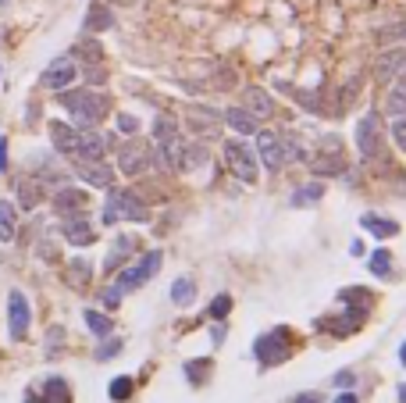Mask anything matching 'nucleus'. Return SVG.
<instances>
[{"label": "nucleus", "instance_id": "34", "mask_svg": "<svg viewBox=\"0 0 406 403\" xmlns=\"http://www.w3.org/2000/svg\"><path fill=\"white\" fill-rule=\"evenodd\" d=\"M282 157H285V164L303 161V157H307V154H303V143H299L292 132H282Z\"/></svg>", "mask_w": 406, "mask_h": 403}, {"label": "nucleus", "instance_id": "19", "mask_svg": "<svg viewBox=\"0 0 406 403\" xmlns=\"http://www.w3.org/2000/svg\"><path fill=\"white\" fill-rule=\"evenodd\" d=\"M50 139L61 154H68L75 157V146H79V129H72V125H64V121H50Z\"/></svg>", "mask_w": 406, "mask_h": 403}, {"label": "nucleus", "instance_id": "37", "mask_svg": "<svg viewBox=\"0 0 406 403\" xmlns=\"http://www.w3.org/2000/svg\"><path fill=\"white\" fill-rule=\"evenodd\" d=\"M207 371H210L207 360H189V364H185V378L192 382V386H203V382H207Z\"/></svg>", "mask_w": 406, "mask_h": 403}, {"label": "nucleus", "instance_id": "21", "mask_svg": "<svg viewBox=\"0 0 406 403\" xmlns=\"http://www.w3.org/2000/svg\"><path fill=\"white\" fill-rule=\"evenodd\" d=\"M360 225L371 232V236H378V239H392V236H399V222H392V218H381V215H363L360 218Z\"/></svg>", "mask_w": 406, "mask_h": 403}, {"label": "nucleus", "instance_id": "1", "mask_svg": "<svg viewBox=\"0 0 406 403\" xmlns=\"http://www.w3.org/2000/svg\"><path fill=\"white\" fill-rule=\"evenodd\" d=\"M61 108L72 115L79 129H93V125H100L107 118L111 100L103 93H93V90H61Z\"/></svg>", "mask_w": 406, "mask_h": 403}, {"label": "nucleus", "instance_id": "48", "mask_svg": "<svg viewBox=\"0 0 406 403\" xmlns=\"http://www.w3.org/2000/svg\"><path fill=\"white\" fill-rule=\"evenodd\" d=\"M292 403H321L317 393H303V396H292Z\"/></svg>", "mask_w": 406, "mask_h": 403}, {"label": "nucleus", "instance_id": "33", "mask_svg": "<svg viewBox=\"0 0 406 403\" xmlns=\"http://www.w3.org/2000/svg\"><path fill=\"white\" fill-rule=\"evenodd\" d=\"M90 271H93V268H90V261H82V257H75V261L68 264V282H72L75 289H82L85 282H90Z\"/></svg>", "mask_w": 406, "mask_h": 403}, {"label": "nucleus", "instance_id": "7", "mask_svg": "<svg viewBox=\"0 0 406 403\" xmlns=\"http://www.w3.org/2000/svg\"><path fill=\"white\" fill-rule=\"evenodd\" d=\"M356 150L363 161H374L378 150H381V118L371 111L356 121Z\"/></svg>", "mask_w": 406, "mask_h": 403}, {"label": "nucleus", "instance_id": "42", "mask_svg": "<svg viewBox=\"0 0 406 403\" xmlns=\"http://www.w3.org/2000/svg\"><path fill=\"white\" fill-rule=\"evenodd\" d=\"M121 304V289L111 286V289H103V307H118Z\"/></svg>", "mask_w": 406, "mask_h": 403}, {"label": "nucleus", "instance_id": "6", "mask_svg": "<svg viewBox=\"0 0 406 403\" xmlns=\"http://www.w3.org/2000/svg\"><path fill=\"white\" fill-rule=\"evenodd\" d=\"M225 164H228V172L235 179H243L246 186L256 182V157H253V150L243 139H228L225 143Z\"/></svg>", "mask_w": 406, "mask_h": 403}, {"label": "nucleus", "instance_id": "22", "mask_svg": "<svg viewBox=\"0 0 406 403\" xmlns=\"http://www.w3.org/2000/svg\"><path fill=\"white\" fill-rule=\"evenodd\" d=\"M385 111L389 115H406V75H396L385 93Z\"/></svg>", "mask_w": 406, "mask_h": 403}, {"label": "nucleus", "instance_id": "45", "mask_svg": "<svg viewBox=\"0 0 406 403\" xmlns=\"http://www.w3.org/2000/svg\"><path fill=\"white\" fill-rule=\"evenodd\" d=\"M0 172H8V139L0 136Z\"/></svg>", "mask_w": 406, "mask_h": 403}, {"label": "nucleus", "instance_id": "40", "mask_svg": "<svg viewBox=\"0 0 406 403\" xmlns=\"http://www.w3.org/2000/svg\"><path fill=\"white\" fill-rule=\"evenodd\" d=\"M118 129H121L125 136H136V132H139V121H136L132 115H118Z\"/></svg>", "mask_w": 406, "mask_h": 403}, {"label": "nucleus", "instance_id": "49", "mask_svg": "<svg viewBox=\"0 0 406 403\" xmlns=\"http://www.w3.org/2000/svg\"><path fill=\"white\" fill-rule=\"evenodd\" d=\"M399 364H403V368H406V343H403V346H399Z\"/></svg>", "mask_w": 406, "mask_h": 403}, {"label": "nucleus", "instance_id": "41", "mask_svg": "<svg viewBox=\"0 0 406 403\" xmlns=\"http://www.w3.org/2000/svg\"><path fill=\"white\" fill-rule=\"evenodd\" d=\"M392 139H396L399 150H406V118H399V121L392 125Z\"/></svg>", "mask_w": 406, "mask_h": 403}, {"label": "nucleus", "instance_id": "2", "mask_svg": "<svg viewBox=\"0 0 406 403\" xmlns=\"http://www.w3.org/2000/svg\"><path fill=\"white\" fill-rule=\"evenodd\" d=\"M114 222H150V210L146 204L132 193V189H107V200H103V225H114Z\"/></svg>", "mask_w": 406, "mask_h": 403}, {"label": "nucleus", "instance_id": "20", "mask_svg": "<svg viewBox=\"0 0 406 403\" xmlns=\"http://www.w3.org/2000/svg\"><path fill=\"white\" fill-rule=\"evenodd\" d=\"M185 125H189L192 132H200V136H218V118H214V111L189 108L185 111Z\"/></svg>", "mask_w": 406, "mask_h": 403}, {"label": "nucleus", "instance_id": "43", "mask_svg": "<svg viewBox=\"0 0 406 403\" xmlns=\"http://www.w3.org/2000/svg\"><path fill=\"white\" fill-rule=\"evenodd\" d=\"M225 335H228V328H225V325L218 322V325L210 328V343H214V346H221V343H225Z\"/></svg>", "mask_w": 406, "mask_h": 403}, {"label": "nucleus", "instance_id": "28", "mask_svg": "<svg viewBox=\"0 0 406 403\" xmlns=\"http://www.w3.org/2000/svg\"><path fill=\"white\" fill-rule=\"evenodd\" d=\"M321 197H325V186L321 182H310V186H299L292 193V207H314Z\"/></svg>", "mask_w": 406, "mask_h": 403}, {"label": "nucleus", "instance_id": "31", "mask_svg": "<svg viewBox=\"0 0 406 403\" xmlns=\"http://www.w3.org/2000/svg\"><path fill=\"white\" fill-rule=\"evenodd\" d=\"M39 182H32V179H18V204L26 207V210H32L36 204H39Z\"/></svg>", "mask_w": 406, "mask_h": 403}, {"label": "nucleus", "instance_id": "15", "mask_svg": "<svg viewBox=\"0 0 406 403\" xmlns=\"http://www.w3.org/2000/svg\"><path fill=\"white\" fill-rule=\"evenodd\" d=\"M103 154H107V136H100L93 129L79 132V146H75V157L72 161H100Z\"/></svg>", "mask_w": 406, "mask_h": 403}, {"label": "nucleus", "instance_id": "35", "mask_svg": "<svg viewBox=\"0 0 406 403\" xmlns=\"http://www.w3.org/2000/svg\"><path fill=\"white\" fill-rule=\"evenodd\" d=\"M371 271L378 275V279L392 275V271H396V268H392V253H389V250H374V253H371Z\"/></svg>", "mask_w": 406, "mask_h": 403}, {"label": "nucleus", "instance_id": "5", "mask_svg": "<svg viewBox=\"0 0 406 403\" xmlns=\"http://www.w3.org/2000/svg\"><path fill=\"white\" fill-rule=\"evenodd\" d=\"M161 264H164V253H161V250H150L139 264L125 268V271L118 275V282H114V286L121 289V296H125V293H136L139 286H146V282H150V279H154V275L161 271Z\"/></svg>", "mask_w": 406, "mask_h": 403}, {"label": "nucleus", "instance_id": "47", "mask_svg": "<svg viewBox=\"0 0 406 403\" xmlns=\"http://www.w3.org/2000/svg\"><path fill=\"white\" fill-rule=\"evenodd\" d=\"M332 403H360V400H356V393H349V389H346V393H338Z\"/></svg>", "mask_w": 406, "mask_h": 403}, {"label": "nucleus", "instance_id": "8", "mask_svg": "<svg viewBox=\"0 0 406 403\" xmlns=\"http://www.w3.org/2000/svg\"><path fill=\"white\" fill-rule=\"evenodd\" d=\"M150 164H154V154H150L139 139H132V143L121 146V154H118V172H121V175L136 179V175L150 172Z\"/></svg>", "mask_w": 406, "mask_h": 403}, {"label": "nucleus", "instance_id": "10", "mask_svg": "<svg viewBox=\"0 0 406 403\" xmlns=\"http://www.w3.org/2000/svg\"><path fill=\"white\" fill-rule=\"evenodd\" d=\"M75 75H79V68H75V61L72 57H57V61H50L47 68H43V75H39V82L47 90H54V93H61V90H68L72 82H75Z\"/></svg>", "mask_w": 406, "mask_h": 403}, {"label": "nucleus", "instance_id": "36", "mask_svg": "<svg viewBox=\"0 0 406 403\" xmlns=\"http://www.w3.org/2000/svg\"><path fill=\"white\" fill-rule=\"evenodd\" d=\"M228 311H232V296H228V293H218V296L210 300V307H207V314L214 317V322H225Z\"/></svg>", "mask_w": 406, "mask_h": 403}, {"label": "nucleus", "instance_id": "51", "mask_svg": "<svg viewBox=\"0 0 406 403\" xmlns=\"http://www.w3.org/2000/svg\"><path fill=\"white\" fill-rule=\"evenodd\" d=\"M0 4H8V0H0Z\"/></svg>", "mask_w": 406, "mask_h": 403}, {"label": "nucleus", "instance_id": "17", "mask_svg": "<svg viewBox=\"0 0 406 403\" xmlns=\"http://www.w3.org/2000/svg\"><path fill=\"white\" fill-rule=\"evenodd\" d=\"M64 239H68L72 246H90L97 239V232L90 228V218L85 215H68L64 218Z\"/></svg>", "mask_w": 406, "mask_h": 403}, {"label": "nucleus", "instance_id": "23", "mask_svg": "<svg viewBox=\"0 0 406 403\" xmlns=\"http://www.w3.org/2000/svg\"><path fill=\"white\" fill-rule=\"evenodd\" d=\"M225 121H228L239 136H256V118H253L246 108H228V111H225Z\"/></svg>", "mask_w": 406, "mask_h": 403}, {"label": "nucleus", "instance_id": "11", "mask_svg": "<svg viewBox=\"0 0 406 403\" xmlns=\"http://www.w3.org/2000/svg\"><path fill=\"white\" fill-rule=\"evenodd\" d=\"M342 168H346V157H342V146L338 139H325L321 143V157L314 161V172L317 175H342Z\"/></svg>", "mask_w": 406, "mask_h": 403}, {"label": "nucleus", "instance_id": "39", "mask_svg": "<svg viewBox=\"0 0 406 403\" xmlns=\"http://www.w3.org/2000/svg\"><path fill=\"white\" fill-rule=\"evenodd\" d=\"M118 350H121V339H114V335H107V343H103V346L97 350V360H111V357H114Z\"/></svg>", "mask_w": 406, "mask_h": 403}, {"label": "nucleus", "instance_id": "18", "mask_svg": "<svg viewBox=\"0 0 406 403\" xmlns=\"http://www.w3.org/2000/svg\"><path fill=\"white\" fill-rule=\"evenodd\" d=\"M243 104H246V111H250L253 118H267V115L274 111L271 93L261 90V86H246V90H243Z\"/></svg>", "mask_w": 406, "mask_h": 403}, {"label": "nucleus", "instance_id": "12", "mask_svg": "<svg viewBox=\"0 0 406 403\" xmlns=\"http://www.w3.org/2000/svg\"><path fill=\"white\" fill-rule=\"evenodd\" d=\"M75 172H79L82 182H90V186H100V189L114 186V168L103 164V157L100 161H75Z\"/></svg>", "mask_w": 406, "mask_h": 403}, {"label": "nucleus", "instance_id": "27", "mask_svg": "<svg viewBox=\"0 0 406 403\" xmlns=\"http://www.w3.org/2000/svg\"><path fill=\"white\" fill-rule=\"evenodd\" d=\"M14 228H18V218H14V204L0 200V243H11V239H14Z\"/></svg>", "mask_w": 406, "mask_h": 403}, {"label": "nucleus", "instance_id": "9", "mask_svg": "<svg viewBox=\"0 0 406 403\" xmlns=\"http://www.w3.org/2000/svg\"><path fill=\"white\" fill-rule=\"evenodd\" d=\"M29 322H32V314H29L26 293L11 289V296H8V328H11V339H26L29 335Z\"/></svg>", "mask_w": 406, "mask_h": 403}, {"label": "nucleus", "instance_id": "26", "mask_svg": "<svg viewBox=\"0 0 406 403\" xmlns=\"http://www.w3.org/2000/svg\"><path fill=\"white\" fill-rule=\"evenodd\" d=\"M132 250H136V239H132V236H118L114 246H111V253H107V261H103V271H114Z\"/></svg>", "mask_w": 406, "mask_h": 403}, {"label": "nucleus", "instance_id": "3", "mask_svg": "<svg viewBox=\"0 0 406 403\" xmlns=\"http://www.w3.org/2000/svg\"><path fill=\"white\" fill-rule=\"evenodd\" d=\"M154 146H157V161L175 168L179 172V157H182V132H179V121L168 118V115H157L154 118Z\"/></svg>", "mask_w": 406, "mask_h": 403}, {"label": "nucleus", "instance_id": "44", "mask_svg": "<svg viewBox=\"0 0 406 403\" xmlns=\"http://www.w3.org/2000/svg\"><path fill=\"white\" fill-rule=\"evenodd\" d=\"M335 386H338V389H349V386H353V371H338V375H335Z\"/></svg>", "mask_w": 406, "mask_h": 403}, {"label": "nucleus", "instance_id": "50", "mask_svg": "<svg viewBox=\"0 0 406 403\" xmlns=\"http://www.w3.org/2000/svg\"><path fill=\"white\" fill-rule=\"evenodd\" d=\"M399 403H406V386H399Z\"/></svg>", "mask_w": 406, "mask_h": 403}, {"label": "nucleus", "instance_id": "46", "mask_svg": "<svg viewBox=\"0 0 406 403\" xmlns=\"http://www.w3.org/2000/svg\"><path fill=\"white\" fill-rule=\"evenodd\" d=\"M349 253H353V257H363V253H367V246H363V239H353V243H349Z\"/></svg>", "mask_w": 406, "mask_h": 403}, {"label": "nucleus", "instance_id": "32", "mask_svg": "<svg viewBox=\"0 0 406 403\" xmlns=\"http://www.w3.org/2000/svg\"><path fill=\"white\" fill-rule=\"evenodd\" d=\"M132 389H136V382L128 378V375H118V378L111 382V386H107V393H111L114 403H125L128 396H132Z\"/></svg>", "mask_w": 406, "mask_h": 403}, {"label": "nucleus", "instance_id": "38", "mask_svg": "<svg viewBox=\"0 0 406 403\" xmlns=\"http://www.w3.org/2000/svg\"><path fill=\"white\" fill-rule=\"evenodd\" d=\"M353 97H360V75L346 82V90H342V97H338V111H346L349 104H353Z\"/></svg>", "mask_w": 406, "mask_h": 403}, {"label": "nucleus", "instance_id": "25", "mask_svg": "<svg viewBox=\"0 0 406 403\" xmlns=\"http://www.w3.org/2000/svg\"><path fill=\"white\" fill-rule=\"evenodd\" d=\"M39 403H72V393H68V382L64 378H47V386H43V396Z\"/></svg>", "mask_w": 406, "mask_h": 403}, {"label": "nucleus", "instance_id": "14", "mask_svg": "<svg viewBox=\"0 0 406 403\" xmlns=\"http://www.w3.org/2000/svg\"><path fill=\"white\" fill-rule=\"evenodd\" d=\"M85 204H90V197L82 193V189H57L54 193V210L61 218H68V215H85Z\"/></svg>", "mask_w": 406, "mask_h": 403}, {"label": "nucleus", "instance_id": "24", "mask_svg": "<svg viewBox=\"0 0 406 403\" xmlns=\"http://www.w3.org/2000/svg\"><path fill=\"white\" fill-rule=\"evenodd\" d=\"M111 26H114V14H111L107 4H93L90 11H85V29H90V32H103Z\"/></svg>", "mask_w": 406, "mask_h": 403}, {"label": "nucleus", "instance_id": "16", "mask_svg": "<svg viewBox=\"0 0 406 403\" xmlns=\"http://www.w3.org/2000/svg\"><path fill=\"white\" fill-rule=\"evenodd\" d=\"M396 75H406V50H385L374 65V79L378 82H392Z\"/></svg>", "mask_w": 406, "mask_h": 403}, {"label": "nucleus", "instance_id": "4", "mask_svg": "<svg viewBox=\"0 0 406 403\" xmlns=\"http://www.w3.org/2000/svg\"><path fill=\"white\" fill-rule=\"evenodd\" d=\"M253 353H256V360H261L264 368H278V364H285V360L292 357L289 328H274V332L261 335V339L253 343Z\"/></svg>", "mask_w": 406, "mask_h": 403}, {"label": "nucleus", "instance_id": "13", "mask_svg": "<svg viewBox=\"0 0 406 403\" xmlns=\"http://www.w3.org/2000/svg\"><path fill=\"white\" fill-rule=\"evenodd\" d=\"M256 150H261V161L267 172H278L285 168V157H282V136L278 132H256Z\"/></svg>", "mask_w": 406, "mask_h": 403}, {"label": "nucleus", "instance_id": "29", "mask_svg": "<svg viewBox=\"0 0 406 403\" xmlns=\"http://www.w3.org/2000/svg\"><path fill=\"white\" fill-rule=\"evenodd\" d=\"M171 300H175L179 307H189L192 300H196V282L192 279H175V286H171Z\"/></svg>", "mask_w": 406, "mask_h": 403}, {"label": "nucleus", "instance_id": "30", "mask_svg": "<svg viewBox=\"0 0 406 403\" xmlns=\"http://www.w3.org/2000/svg\"><path fill=\"white\" fill-rule=\"evenodd\" d=\"M82 317H85V325H90V332H93L97 339L114 335V322H111V317H103V314H97V311H85Z\"/></svg>", "mask_w": 406, "mask_h": 403}]
</instances>
